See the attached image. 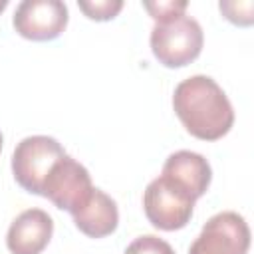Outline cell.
Wrapping results in <instances>:
<instances>
[{"label":"cell","instance_id":"obj_1","mask_svg":"<svg viewBox=\"0 0 254 254\" xmlns=\"http://www.w3.org/2000/svg\"><path fill=\"white\" fill-rule=\"evenodd\" d=\"M173 109L185 129L200 141L222 139L234 123V111L226 93L208 75L183 79L175 87Z\"/></svg>","mask_w":254,"mask_h":254},{"label":"cell","instance_id":"obj_2","mask_svg":"<svg viewBox=\"0 0 254 254\" xmlns=\"http://www.w3.org/2000/svg\"><path fill=\"white\" fill-rule=\"evenodd\" d=\"M149 42L159 64L165 67H183L200 56L204 34L194 18L181 14L165 22H155Z\"/></svg>","mask_w":254,"mask_h":254},{"label":"cell","instance_id":"obj_3","mask_svg":"<svg viewBox=\"0 0 254 254\" xmlns=\"http://www.w3.org/2000/svg\"><path fill=\"white\" fill-rule=\"evenodd\" d=\"M64 155H65L64 147L54 137L48 135L24 137L16 145L12 155V173L16 183L32 194H42L44 183L52 167Z\"/></svg>","mask_w":254,"mask_h":254},{"label":"cell","instance_id":"obj_4","mask_svg":"<svg viewBox=\"0 0 254 254\" xmlns=\"http://www.w3.org/2000/svg\"><path fill=\"white\" fill-rule=\"evenodd\" d=\"M143 208L145 216L155 228L173 232L185 228L190 222L194 198H190L183 189L159 175L147 185L143 192Z\"/></svg>","mask_w":254,"mask_h":254},{"label":"cell","instance_id":"obj_5","mask_svg":"<svg viewBox=\"0 0 254 254\" xmlns=\"http://www.w3.org/2000/svg\"><path fill=\"white\" fill-rule=\"evenodd\" d=\"M91 190H93V185H91L89 171L65 153L52 167L44 183L42 196H46L56 208L67 210L71 214L87 200Z\"/></svg>","mask_w":254,"mask_h":254},{"label":"cell","instance_id":"obj_6","mask_svg":"<svg viewBox=\"0 0 254 254\" xmlns=\"http://www.w3.org/2000/svg\"><path fill=\"white\" fill-rule=\"evenodd\" d=\"M250 248V228L244 216L224 210L206 220L189 254H246Z\"/></svg>","mask_w":254,"mask_h":254},{"label":"cell","instance_id":"obj_7","mask_svg":"<svg viewBox=\"0 0 254 254\" xmlns=\"http://www.w3.org/2000/svg\"><path fill=\"white\" fill-rule=\"evenodd\" d=\"M69 14L62 0H24L16 6L14 30L32 42L56 40L67 26Z\"/></svg>","mask_w":254,"mask_h":254},{"label":"cell","instance_id":"obj_8","mask_svg":"<svg viewBox=\"0 0 254 254\" xmlns=\"http://www.w3.org/2000/svg\"><path fill=\"white\" fill-rule=\"evenodd\" d=\"M54 220L42 208L20 212L6 234V246L12 254H40L52 240Z\"/></svg>","mask_w":254,"mask_h":254},{"label":"cell","instance_id":"obj_9","mask_svg":"<svg viewBox=\"0 0 254 254\" xmlns=\"http://www.w3.org/2000/svg\"><path fill=\"white\" fill-rule=\"evenodd\" d=\"M161 175L169 179L173 185H177L179 189H183L194 200L208 190L212 181V171L208 161L202 155L194 151H185V149L167 157Z\"/></svg>","mask_w":254,"mask_h":254},{"label":"cell","instance_id":"obj_10","mask_svg":"<svg viewBox=\"0 0 254 254\" xmlns=\"http://www.w3.org/2000/svg\"><path fill=\"white\" fill-rule=\"evenodd\" d=\"M71 216L79 232H83L89 238L109 236L111 232H115L119 224L117 202L109 194H105L101 189H95V187L87 196V200L75 212H71Z\"/></svg>","mask_w":254,"mask_h":254},{"label":"cell","instance_id":"obj_11","mask_svg":"<svg viewBox=\"0 0 254 254\" xmlns=\"http://www.w3.org/2000/svg\"><path fill=\"white\" fill-rule=\"evenodd\" d=\"M77 6L89 20L107 22L121 12L123 2L121 0H79Z\"/></svg>","mask_w":254,"mask_h":254},{"label":"cell","instance_id":"obj_12","mask_svg":"<svg viewBox=\"0 0 254 254\" xmlns=\"http://www.w3.org/2000/svg\"><path fill=\"white\" fill-rule=\"evenodd\" d=\"M123 254H175V250L163 238L155 234H143V236H137L125 248Z\"/></svg>","mask_w":254,"mask_h":254},{"label":"cell","instance_id":"obj_13","mask_svg":"<svg viewBox=\"0 0 254 254\" xmlns=\"http://www.w3.org/2000/svg\"><path fill=\"white\" fill-rule=\"evenodd\" d=\"M143 6H145V10L151 14V18L155 20V22H165V20H171V18H175V16H181V14H185V10H187V2L185 0H181V2H177V0H167V2H143Z\"/></svg>","mask_w":254,"mask_h":254},{"label":"cell","instance_id":"obj_14","mask_svg":"<svg viewBox=\"0 0 254 254\" xmlns=\"http://www.w3.org/2000/svg\"><path fill=\"white\" fill-rule=\"evenodd\" d=\"M218 8H220V12H222L232 24L250 26L252 20H254V16H252L254 4H252V2H220Z\"/></svg>","mask_w":254,"mask_h":254},{"label":"cell","instance_id":"obj_15","mask_svg":"<svg viewBox=\"0 0 254 254\" xmlns=\"http://www.w3.org/2000/svg\"><path fill=\"white\" fill-rule=\"evenodd\" d=\"M6 6H8V0H0V14L6 10Z\"/></svg>","mask_w":254,"mask_h":254},{"label":"cell","instance_id":"obj_16","mask_svg":"<svg viewBox=\"0 0 254 254\" xmlns=\"http://www.w3.org/2000/svg\"><path fill=\"white\" fill-rule=\"evenodd\" d=\"M0 151H2V133H0Z\"/></svg>","mask_w":254,"mask_h":254}]
</instances>
